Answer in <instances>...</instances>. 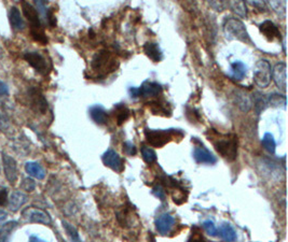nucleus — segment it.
<instances>
[{"label": "nucleus", "instance_id": "obj_1", "mask_svg": "<svg viewBox=\"0 0 288 242\" xmlns=\"http://www.w3.org/2000/svg\"><path fill=\"white\" fill-rule=\"evenodd\" d=\"M208 140L213 142V145L222 158L232 161L237 159L238 155V137L235 135H222L216 132L215 129H209Z\"/></svg>", "mask_w": 288, "mask_h": 242}, {"label": "nucleus", "instance_id": "obj_2", "mask_svg": "<svg viewBox=\"0 0 288 242\" xmlns=\"http://www.w3.org/2000/svg\"><path fill=\"white\" fill-rule=\"evenodd\" d=\"M22 9L25 17L27 18L30 25V34L34 40L37 42H40L42 44L48 43V38L45 36L44 31L42 29V24L40 21V15H39L38 10L34 5L29 2H22Z\"/></svg>", "mask_w": 288, "mask_h": 242}, {"label": "nucleus", "instance_id": "obj_3", "mask_svg": "<svg viewBox=\"0 0 288 242\" xmlns=\"http://www.w3.org/2000/svg\"><path fill=\"white\" fill-rule=\"evenodd\" d=\"M91 66L95 73L102 75H108L119 67V62L111 54V52L107 50H102L93 56Z\"/></svg>", "mask_w": 288, "mask_h": 242}, {"label": "nucleus", "instance_id": "obj_4", "mask_svg": "<svg viewBox=\"0 0 288 242\" xmlns=\"http://www.w3.org/2000/svg\"><path fill=\"white\" fill-rule=\"evenodd\" d=\"M224 30L229 39H235V40H240L242 42H251V38L245 25L238 18L229 17L226 19Z\"/></svg>", "mask_w": 288, "mask_h": 242}, {"label": "nucleus", "instance_id": "obj_5", "mask_svg": "<svg viewBox=\"0 0 288 242\" xmlns=\"http://www.w3.org/2000/svg\"><path fill=\"white\" fill-rule=\"evenodd\" d=\"M177 130L172 129H145V137L146 140L151 147L154 148H162L166 143L172 141L174 133Z\"/></svg>", "mask_w": 288, "mask_h": 242}, {"label": "nucleus", "instance_id": "obj_6", "mask_svg": "<svg viewBox=\"0 0 288 242\" xmlns=\"http://www.w3.org/2000/svg\"><path fill=\"white\" fill-rule=\"evenodd\" d=\"M254 82L260 88L269 86L271 82V65L266 60H260L255 65Z\"/></svg>", "mask_w": 288, "mask_h": 242}, {"label": "nucleus", "instance_id": "obj_7", "mask_svg": "<svg viewBox=\"0 0 288 242\" xmlns=\"http://www.w3.org/2000/svg\"><path fill=\"white\" fill-rule=\"evenodd\" d=\"M22 217L25 221L30 222V223H39L43 225L51 224V218L49 213L37 208H27L22 212Z\"/></svg>", "mask_w": 288, "mask_h": 242}, {"label": "nucleus", "instance_id": "obj_8", "mask_svg": "<svg viewBox=\"0 0 288 242\" xmlns=\"http://www.w3.org/2000/svg\"><path fill=\"white\" fill-rule=\"evenodd\" d=\"M24 58L37 73L41 75L48 73L47 61L40 53H38V52H27V53L24 54Z\"/></svg>", "mask_w": 288, "mask_h": 242}, {"label": "nucleus", "instance_id": "obj_9", "mask_svg": "<svg viewBox=\"0 0 288 242\" xmlns=\"http://www.w3.org/2000/svg\"><path fill=\"white\" fill-rule=\"evenodd\" d=\"M102 161L105 166L110 168L111 170H114L116 172H122L124 170V165L121 156L116 151H114V150H107V151L104 153Z\"/></svg>", "mask_w": 288, "mask_h": 242}, {"label": "nucleus", "instance_id": "obj_10", "mask_svg": "<svg viewBox=\"0 0 288 242\" xmlns=\"http://www.w3.org/2000/svg\"><path fill=\"white\" fill-rule=\"evenodd\" d=\"M2 165L5 178L11 184H14L18 178V169L15 160L11 158V156L6 155L5 153H2Z\"/></svg>", "mask_w": 288, "mask_h": 242}, {"label": "nucleus", "instance_id": "obj_11", "mask_svg": "<svg viewBox=\"0 0 288 242\" xmlns=\"http://www.w3.org/2000/svg\"><path fill=\"white\" fill-rule=\"evenodd\" d=\"M273 81L276 83L277 86L282 90L286 91L287 87V66L285 63H279L273 68L272 71Z\"/></svg>", "mask_w": 288, "mask_h": 242}, {"label": "nucleus", "instance_id": "obj_12", "mask_svg": "<svg viewBox=\"0 0 288 242\" xmlns=\"http://www.w3.org/2000/svg\"><path fill=\"white\" fill-rule=\"evenodd\" d=\"M30 98V103L35 110L39 111L40 113H44L48 109V102L41 94V91L37 88H31L28 91Z\"/></svg>", "mask_w": 288, "mask_h": 242}, {"label": "nucleus", "instance_id": "obj_13", "mask_svg": "<svg viewBox=\"0 0 288 242\" xmlns=\"http://www.w3.org/2000/svg\"><path fill=\"white\" fill-rule=\"evenodd\" d=\"M193 158L196 162L199 163H208L213 165L217 161V159L214 154L204 147H196L193 151Z\"/></svg>", "mask_w": 288, "mask_h": 242}, {"label": "nucleus", "instance_id": "obj_14", "mask_svg": "<svg viewBox=\"0 0 288 242\" xmlns=\"http://www.w3.org/2000/svg\"><path fill=\"white\" fill-rule=\"evenodd\" d=\"M174 224H175V219L168 213L162 214L155 220V228L161 235H167L169 232H171Z\"/></svg>", "mask_w": 288, "mask_h": 242}, {"label": "nucleus", "instance_id": "obj_15", "mask_svg": "<svg viewBox=\"0 0 288 242\" xmlns=\"http://www.w3.org/2000/svg\"><path fill=\"white\" fill-rule=\"evenodd\" d=\"M162 93V86L159 83L145 81L139 87L140 97H155Z\"/></svg>", "mask_w": 288, "mask_h": 242}, {"label": "nucleus", "instance_id": "obj_16", "mask_svg": "<svg viewBox=\"0 0 288 242\" xmlns=\"http://www.w3.org/2000/svg\"><path fill=\"white\" fill-rule=\"evenodd\" d=\"M259 29L268 40L273 41L274 39H281V31L278 26L271 21H265L259 26Z\"/></svg>", "mask_w": 288, "mask_h": 242}, {"label": "nucleus", "instance_id": "obj_17", "mask_svg": "<svg viewBox=\"0 0 288 242\" xmlns=\"http://www.w3.org/2000/svg\"><path fill=\"white\" fill-rule=\"evenodd\" d=\"M9 21L11 27L16 31H22L25 29V21L21 14V12L16 6H12L9 11Z\"/></svg>", "mask_w": 288, "mask_h": 242}, {"label": "nucleus", "instance_id": "obj_18", "mask_svg": "<svg viewBox=\"0 0 288 242\" xmlns=\"http://www.w3.org/2000/svg\"><path fill=\"white\" fill-rule=\"evenodd\" d=\"M234 101L235 103H237V106L243 111V112H248V111L252 109V106H253L252 98L250 97V95L243 90L235 91Z\"/></svg>", "mask_w": 288, "mask_h": 242}, {"label": "nucleus", "instance_id": "obj_19", "mask_svg": "<svg viewBox=\"0 0 288 242\" xmlns=\"http://www.w3.org/2000/svg\"><path fill=\"white\" fill-rule=\"evenodd\" d=\"M27 200H28V197L22 192L16 191L14 193H12L10 198L8 199L9 209L13 212H16L17 210H19V208L27 202Z\"/></svg>", "mask_w": 288, "mask_h": 242}, {"label": "nucleus", "instance_id": "obj_20", "mask_svg": "<svg viewBox=\"0 0 288 242\" xmlns=\"http://www.w3.org/2000/svg\"><path fill=\"white\" fill-rule=\"evenodd\" d=\"M144 51L150 60L154 63H159L162 60V51L156 43L147 42L144 45Z\"/></svg>", "mask_w": 288, "mask_h": 242}, {"label": "nucleus", "instance_id": "obj_21", "mask_svg": "<svg viewBox=\"0 0 288 242\" xmlns=\"http://www.w3.org/2000/svg\"><path fill=\"white\" fill-rule=\"evenodd\" d=\"M90 115L98 125H105L108 121L107 112L102 106H94L90 109Z\"/></svg>", "mask_w": 288, "mask_h": 242}, {"label": "nucleus", "instance_id": "obj_22", "mask_svg": "<svg viewBox=\"0 0 288 242\" xmlns=\"http://www.w3.org/2000/svg\"><path fill=\"white\" fill-rule=\"evenodd\" d=\"M217 235L227 242H234L237 240V233H235L234 228L228 223L220 225L219 230H217Z\"/></svg>", "mask_w": 288, "mask_h": 242}, {"label": "nucleus", "instance_id": "obj_23", "mask_svg": "<svg viewBox=\"0 0 288 242\" xmlns=\"http://www.w3.org/2000/svg\"><path fill=\"white\" fill-rule=\"evenodd\" d=\"M25 170L29 175L34 176V178L38 180H42L45 176V170L39 165L38 162H35V161H29L26 163Z\"/></svg>", "mask_w": 288, "mask_h": 242}, {"label": "nucleus", "instance_id": "obj_24", "mask_svg": "<svg viewBox=\"0 0 288 242\" xmlns=\"http://www.w3.org/2000/svg\"><path fill=\"white\" fill-rule=\"evenodd\" d=\"M247 74V67L244 63L237 61L231 64V77L234 80H243Z\"/></svg>", "mask_w": 288, "mask_h": 242}, {"label": "nucleus", "instance_id": "obj_25", "mask_svg": "<svg viewBox=\"0 0 288 242\" xmlns=\"http://www.w3.org/2000/svg\"><path fill=\"white\" fill-rule=\"evenodd\" d=\"M115 116H116L118 125H122V124L129 119L130 110L128 109L127 106H124V104L122 103H119L115 108Z\"/></svg>", "mask_w": 288, "mask_h": 242}, {"label": "nucleus", "instance_id": "obj_26", "mask_svg": "<svg viewBox=\"0 0 288 242\" xmlns=\"http://www.w3.org/2000/svg\"><path fill=\"white\" fill-rule=\"evenodd\" d=\"M261 143H263V147L267 152H269L270 154L276 153V149H277V142L276 139L272 134L270 133H266L261 139Z\"/></svg>", "mask_w": 288, "mask_h": 242}, {"label": "nucleus", "instance_id": "obj_27", "mask_svg": "<svg viewBox=\"0 0 288 242\" xmlns=\"http://www.w3.org/2000/svg\"><path fill=\"white\" fill-rule=\"evenodd\" d=\"M228 5L230 6V9L235 13V14H238L241 17H246L247 16V8H246V4L243 1H232V2H229Z\"/></svg>", "mask_w": 288, "mask_h": 242}, {"label": "nucleus", "instance_id": "obj_28", "mask_svg": "<svg viewBox=\"0 0 288 242\" xmlns=\"http://www.w3.org/2000/svg\"><path fill=\"white\" fill-rule=\"evenodd\" d=\"M16 225H17V223L14 221L9 222V223L2 225L1 231H0V242H6V241H8V237H9L10 233L13 230H14Z\"/></svg>", "mask_w": 288, "mask_h": 242}, {"label": "nucleus", "instance_id": "obj_29", "mask_svg": "<svg viewBox=\"0 0 288 242\" xmlns=\"http://www.w3.org/2000/svg\"><path fill=\"white\" fill-rule=\"evenodd\" d=\"M141 152H142L143 160L147 163H149V165H151V163H153L156 161V154L152 149L143 146L141 149Z\"/></svg>", "mask_w": 288, "mask_h": 242}, {"label": "nucleus", "instance_id": "obj_30", "mask_svg": "<svg viewBox=\"0 0 288 242\" xmlns=\"http://www.w3.org/2000/svg\"><path fill=\"white\" fill-rule=\"evenodd\" d=\"M254 104H255V109H256L257 113L259 114L267 108L269 102H268V99L264 95L256 94V96H254Z\"/></svg>", "mask_w": 288, "mask_h": 242}, {"label": "nucleus", "instance_id": "obj_31", "mask_svg": "<svg viewBox=\"0 0 288 242\" xmlns=\"http://www.w3.org/2000/svg\"><path fill=\"white\" fill-rule=\"evenodd\" d=\"M63 226L65 228V231L68 234V236L71 238V240H73V242H82L79 237V234H78L77 230L73 225L63 221Z\"/></svg>", "mask_w": 288, "mask_h": 242}, {"label": "nucleus", "instance_id": "obj_32", "mask_svg": "<svg viewBox=\"0 0 288 242\" xmlns=\"http://www.w3.org/2000/svg\"><path fill=\"white\" fill-rule=\"evenodd\" d=\"M147 104H149V107H150V109H151L153 114L163 113L164 115H167V113H168V111L164 107H163L162 104H160L158 101H151V102H148Z\"/></svg>", "mask_w": 288, "mask_h": 242}, {"label": "nucleus", "instance_id": "obj_33", "mask_svg": "<svg viewBox=\"0 0 288 242\" xmlns=\"http://www.w3.org/2000/svg\"><path fill=\"white\" fill-rule=\"evenodd\" d=\"M202 226H203V228H204V231L209 235V236H212V237L217 236V228H216L214 222L209 221V220L205 221Z\"/></svg>", "mask_w": 288, "mask_h": 242}, {"label": "nucleus", "instance_id": "obj_34", "mask_svg": "<svg viewBox=\"0 0 288 242\" xmlns=\"http://www.w3.org/2000/svg\"><path fill=\"white\" fill-rule=\"evenodd\" d=\"M188 242H206L204 237L202 236V234L198 227L192 228V233L190 235V238H189Z\"/></svg>", "mask_w": 288, "mask_h": 242}, {"label": "nucleus", "instance_id": "obj_35", "mask_svg": "<svg viewBox=\"0 0 288 242\" xmlns=\"http://www.w3.org/2000/svg\"><path fill=\"white\" fill-rule=\"evenodd\" d=\"M21 188L24 189V191H26V192L30 193L36 188V182L32 179H30V178H26L21 183Z\"/></svg>", "mask_w": 288, "mask_h": 242}, {"label": "nucleus", "instance_id": "obj_36", "mask_svg": "<svg viewBox=\"0 0 288 242\" xmlns=\"http://www.w3.org/2000/svg\"><path fill=\"white\" fill-rule=\"evenodd\" d=\"M123 151L126 154L130 155V156H133L136 154V147L133 145L132 142H124V145H123Z\"/></svg>", "mask_w": 288, "mask_h": 242}, {"label": "nucleus", "instance_id": "obj_37", "mask_svg": "<svg viewBox=\"0 0 288 242\" xmlns=\"http://www.w3.org/2000/svg\"><path fill=\"white\" fill-rule=\"evenodd\" d=\"M152 194L155 196V197H158L161 200H164L166 195H165V191L164 188H163L162 185H156L153 189H152Z\"/></svg>", "mask_w": 288, "mask_h": 242}, {"label": "nucleus", "instance_id": "obj_38", "mask_svg": "<svg viewBox=\"0 0 288 242\" xmlns=\"http://www.w3.org/2000/svg\"><path fill=\"white\" fill-rule=\"evenodd\" d=\"M9 127V119H8V116L5 115V113L3 112V111L0 109V129H6Z\"/></svg>", "mask_w": 288, "mask_h": 242}, {"label": "nucleus", "instance_id": "obj_39", "mask_svg": "<svg viewBox=\"0 0 288 242\" xmlns=\"http://www.w3.org/2000/svg\"><path fill=\"white\" fill-rule=\"evenodd\" d=\"M8 202V191L3 186H0V207L4 206Z\"/></svg>", "mask_w": 288, "mask_h": 242}, {"label": "nucleus", "instance_id": "obj_40", "mask_svg": "<svg viewBox=\"0 0 288 242\" xmlns=\"http://www.w3.org/2000/svg\"><path fill=\"white\" fill-rule=\"evenodd\" d=\"M9 95V88L6 86V84L2 81H0V98L6 97Z\"/></svg>", "mask_w": 288, "mask_h": 242}, {"label": "nucleus", "instance_id": "obj_41", "mask_svg": "<svg viewBox=\"0 0 288 242\" xmlns=\"http://www.w3.org/2000/svg\"><path fill=\"white\" fill-rule=\"evenodd\" d=\"M176 192L181 193V192H185V191H184V188L180 187V186H178V187H177V191H176ZM179 198H181L182 202L186 201V197H184V196H181V197H180V195H179V194H177L176 196H173V200H174V202H176V204H178V205H180V204H179Z\"/></svg>", "mask_w": 288, "mask_h": 242}, {"label": "nucleus", "instance_id": "obj_42", "mask_svg": "<svg viewBox=\"0 0 288 242\" xmlns=\"http://www.w3.org/2000/svg\"><path fill=\"white\" fill-rule=\"evenodd\" d=\"M6 218H8V213H6L5 211H3V210H1V209H0V225H3V223H4V221L6 220Z\"/></svg>", "mask_w": 288, "mask_h": 242}, {"label": "nucleus", "instance_id": "obj_43", "mask_svg": "<svg viewBox=\"0 0 288 242\" xmlns=\"http://www.w3.org/2000/svg\"><path fill=\"white\" fill-rule=\"evenodd\" d=\"M130 94L132 96V98H139V87H131L130 88Z\"/></svg>", "mask_w": 288, "mask_h": 242}, {"label": "nucleus", "instance_id": "obj_44", "mask_svg": "<svg viewBox=\"0 0 288 242\" xmlns=\"http://www.w3.org/2000/svg\"><path fill=\"white\" fill-rule=\"evenodd\" d=\"M29 242H47V241H44V240H42V239H40V238H38V237H36V236H30Z\"/></svg>", "mask_w": 288, "mask_h": 242}, {"label": "nucleus", "instance_id": "obj_45", "mask_svg": "<svg viewBox=\"0 0 288 242\" xmlns=\"http://www.w3.org/2000/svg\"><path fill=\"white\" fill-rule=\"evenodd\" d=\"M252 4L259 6V8H261V9H263L264 6H265V2H252Z\"/></svg>", "mask_w": 288, "mask_h": 242}, {"label": "nucleus", "instance_id": "obj_46", "mask_svg": "<svg viewBox=\"0 0 288 242\" xmlns=\"http://www.w3.org/2000/svg\"><path fill=\"white\" fill-rule=\"evenodd\" d=\"M0 170H1V168H0Z\"/></svg>", "mask_w": 288, "mask_h": 242}]
</instances>
